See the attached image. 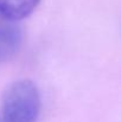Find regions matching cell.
I'll use <instances>...</instances> for the list:
<instances>
[{
  "label": "cell",
  "mask_w": 121,
  "mask_h": 122,
  "mask_svg": "<svg viewBox=\"0 0 121 122\" xmlns=\"http://www.w3.org/2000/svg\"><path fill=\"white\" fill-rule=\"evenodd\" d=\"M39 112L40 95L33 82L19 80L6 88L0 122H36Z\"/></svg>",
  "instance_id": "cell-1"
},
{
  "label": "cell",
  "mask_w": 121,
  "mask_h": 122,
  "mask_svg": "<svg viewBox=\"0 0 121 122\" xmlns=\"http://www.w3.org/2000/svg\"><path fill=\"white\" fill-rule=\"evenodd\" d=\"M21 41L23 33L18 21L0 15V64L14 57Z\"/></svg>",
  "instance_id": "cell-2"
},
{
  "label": "cell",
  "mask_w": 121,
  "mask_h": 122,
  "mask_svg": "<svg viewBox=\"0 0 121 122\" xmlns=\"http://www.w3.org/2000/svg\"><path fill=\"white\" fill-rule=\"evenodd\" d=\"M39 2L40 0H0V15L19 21L29 17Z\"/></svg>",
  "instance_id": "cell-3"
}]
</instances>
